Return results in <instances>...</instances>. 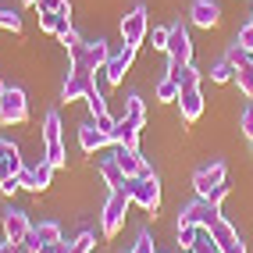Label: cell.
I'll list each match as a JSON object with an SVG mask.
<instances>
[{
	"label": "cell",
	"instance_id": "e575fe53",
	"mask_svg": "<svg viewBox=\"0 0 253 253\" xmlns=\"http://www.w3.org/2000/svg\"><path fill=\"white\" fill-rule=\"evenodd\" d=\"M36 7L40 11H57V14H68V18H72V4H68V0H40Z\"/></svg>",
	"mask_w": 253,
	"mask_h": 253
},
{
	"label": "cell",
	"instance_id": "7dc6e473",
	"mask_svg": "<svg viewBox=\"0 0 253 253\" xmlns=\"http://www.w3.org/2000/svg\"><path fill=\"white\" fill-rule=\"evenodd\" d=\"M250 146H253V139H250Z\"/></svg>",
	"mask_w": 253,
	"mask_h": 253
},
{
	"label": "cell",
	"instance_id": "7c38bea8",
	"mask_svg": "<svg viewBox=\"0 0 253 253\" xmlns=\"http://www.w3.org/2000/svg\"><path fill=\"white\" fill-rule=\"evenodd\" d=\"M114 161H118V168H122L128 178H146V175H154V171H150V164H146V157L139 154V150L118 146V150H114Z\"/></svg>",
	"mask_w": 253,
	"mask_h": 253
},
{
	"label": "cell",
	"instance_id": "f35d334b",
	"mask_svg": "<svg viewBox=\"0 0 253 253\" xmlns=\"http://www.w3.org/2000/svg\"><path fill=\"white\" fill-rule=\"evenodd\" d=\"M128 253H154V239H150V232H139V239L132 243Z\"/></svg>",
	"mask_w": 253,
	"mask_h": 253
},
{
	"label": "cell",
	"instance_id": "4dcf8cb0",
	"mask_svg": "<svg viewBox=\"0 0 253 253\" xmlns=\"http://www.w3.org/2000/svg\"><path fill=\"white\" fill-rule=\"evenodd\" d=\"M211 79H214V82H232V79H235V64H232V61H217L214 68H211Z\"/></svg>",
	"mask_w": 253,
	"mask_h": 253
},
{
	"label": "cell",
	"instance_id": "4fadbf2b",
	"mask_svg": "<svg viewBox=\"0 0 253 253\" xmlns=\"http://www.w3.org/2000/svg\"><path fill=\"white\" fill-rule=\"evenodd\" d=\"M211 235H214V243H217V250H221V253H246L239 232H235V225L228 221V217H221V221L211 228Z\"/></svg>",
	"mask_w": 253,
	"mask_h": 253
},
{
	"label": "cell",
	"instance_id": "b9f144b4",
	"mask_svg": "<svg viewBox=\"0 0 253 253\" xmlns=\"http://www.w3.org/2000/svg\"><path fill=\"white\" fill-rule=\"evenodd\" d=\"M0 189H4L7 196H14V193L22 189V182H18V178H4V182H0Z\"/></svg>",
	"mask_w": 253,
	"mask_h": 253
},
{
	"label": "cell",
	"instance_id": "74e56055",
	"mask_svg": "<svg viewBox=\"0 0 253 253\" xmlns=\"http://www.w3.org/2000/svg\"><path fill=\"white\" fill-rule=\"evenodd\" d=\"M235 43H239L246 54H253V22H246L243 29H239V36H235Z\"/></svg>",
	"mask_w": 253,
	"mask_h": 253
},
{
	"label": "cell",
	"instance_id": "3957f363",
	"mask_svg": "<svg viewBox=\"0 0 253 253\" xmlns=\"http://www.w3.org/2000/svg\"><path fill=\"white\" fill-rule=\"evenodd\" d=\"M221 207H217V204H211V200H193V204L189 207H182L178 211V221L175 225H196V228H214L217 221H221Z\"/></svg>",
	"mask_w": 253,
	"mask_h": 253
},
{
	"label": "cell",
	"instance_id": "5b68a950",
	"mask_svg": "<svg viewBox=\"0 0 253 253\" xmlns=\"http://www.w3.org/2000/svg\"><path fill=\"white\" fill-rule=\"evenodd\" d=\"M168 64L171 68H182V64H193V40L189 32H185V25H171L168 29Z\"/></svg>",
	"mask_w": 253,
	"mask_h": 253
},
{
	"label": "cell",
	"instance_id": "ee69618b",
	"mask_svg": "<svg viewBox=\"0 0 253 253\" xmlns=\"http://www.w3.org/2000/svg\"><path fill=\"white\" fill-rule=\"evenodd\" d=\"M0 253H18V246H14V243H7V239H4V243H0Z\"/></svg>",
	"mask_w": 253,
	"mask_h": 253
},
{
	"label": "cell",
	"instance_id": "5bb4252c",
	"mask_svg": "<svg viewBox=\"0 0 253 253\" xmlns=\"http://www.w3.org/2000/svg\"><path fill=\"white\" fill-rule=\"evenodd\" d=\"M189 22L196 29H214L221 22V7H217L214 0H193L189 4Z\"/></svg>",
	"mask_w": 253,
	"mask_h": 253
},
{
	"label": "cell",
	"instance_id": "1f68e13d",
	"mask_svg": "<svg viewBox=\"0 0 253 253\" xmlns=\"http://www.w3.org/2000/svg\"><path fill=\"white\" fill-rule=\"evenodd\" d=\"M86 107H89V114H93V118H96V114H104V111H107V100H104V93H100L96 86H93V89L86 93Z\"/></svg>",
	"mask_w": 253,
	"mask_h": 253
},
{
	"label": "cell",
	"instance_id": "484cf974",
	"mask_svg": "<svg viewBox=\"0 0 253 253\" xmlns=\"http://www.w3.org/2000/svg\"><path fill=\"white\" fill-rule=\"evenodd\" d=\"M154 93H157V100H161V104H175L182 89H178V82H175L171 75H164V79L157 82V89H154Z\"/></svg>",
	"mask_w": 253,
	"mask_h": 253
},
{
	"label": "cell",
	"instance_id": "e0dca14e",
	"mask_svg": "<svg viewBox=\"0 0 253 253\" xmlns=\"http://www.w3.org/2000/svg\"><path fill=\"white\" fill-rule=\"evenodd\" d=\"M175 104L182 111V122H196V118L204 114V93H200V86L196 89H182Z\"/></svg>",
	"mask_w": 253,
	"mask_h": 253
},
{
	"label": "cell",
	"instance_id": "c3c4849f",
	"mask_svg": "<svg viewBox=\"0 0 253 253\" xmlns=\"http://www.w3.org/2000/svg\"><path fill=\"white\" fill-rule=\"evenodd\" d=\"M40 253H43V250H40Z\"/></svg>",
	"mask_w": 253,
	"mask_h": 253
},
{
	"label": "cell",
	"instance_id": "44dd1931",
	"mask_svg": "<svg viewBox=\"0 0 253 253\" xmlns=\"http://www.w3.org/2000/svg\"><path fill=\"white\" fill-rule=\"evenodd\" d=\"M40 29L50 32V36H61V32L72 29V18L68 14H57V11H40Z\"/></svg>",
	"mask_w": 253,
	"mask_h": 253
},
{
	"label": "cell",
	"instance_id": "60d3db41",
	"mask_svg": "<svg viewBox=\"0 0 253 253\" xmlns=\"http://www.w3.org/2000/svg\"><path fill=\"white\" fill-rule=\"evenodd\" d=\"M150 40H154V50H168V29H154Z\"/></svg>",
	"mask_w": 253,
	"mask_h": 253
},
{
	"label": "cell",
	"instance_id": "52a82bcc",
	"mask_svg": "<svg viewBox=\"0 0 253 253\" xmlns=\"http://www.w3.org/2000/svg\"><path fill=\"white\" fill-rule=\"evenodd\" d=\"M225 164L221 161H211V164H204V168H200V171L193 175V189H196V196L200 200H207L214 189H217V185H225Z\"/></svg>",
	"mask_w": 253,
	"mask_h": 253
},
{
	"label": "cell",
	"instance_id": "9c48e42d",
	"mask_svg": "<svg viewBox=\"0 0 253 253\" xmlns=\"http://www.w3.org/2000/svg\"><path fill=\"white\" fill-rule=\"evenodd\" d=\"M136 50H139V46H128V43H125L118 54H111L107 68H104L107 86H122V82H125V75H128V68H132V57H136Z\"/></svg>",
	"mask_w": 253,
	"mask_h": 253
},
{
	"label": "cell",
	"instance_id": "8fae6325",
	"mask_svg": "<svg viewBox=\"0 0 253 253\" xmlns=\"http://www.w3.org/2000/svg\"><path fill=\"white\" fill-rule=\"evenodd\" d=\"M57 243H61V225H57V221H40V225H32L29 239H25V246H29L32 253H40V250H46V246H57Z\"/></svg>",
	"mask_w": 253,
	"mask_h": 253
},
{
	"label": "cell",
	"instance_id": "d6986e66",
	"mask_svg": "<svg viewBox=\"0 0 253 253\" xmlns=\"http://www.w3.org/2000/svg\"><path fill=\"white\" fill-rule=\"evenodd\" d=\"M100 178H104L107 182V189L111 193H118V189H125V171H122V168H118V161L114 157H104V161H100Z\"/></svg>",
	"mask_w": 253,
	"mask_h": 253
},
{
	"label": "cell",
	"instance_id": "83f0119b",
	"mask_svg": "<svg viewBox=\"0 0 253 253\" xmlns=\"http://www.w3.org/2000/svg\"><path fill=\"white\" fill-rule=\"evenodd\" d=\"M193 253H221V250H217V243H214V235H211V228H200V232H196Z\"/></svg>",
	"mask_w": 253,
	"mask_h": 253
},
{
	"label": "cell",
	"instance_id": "ba28073f",
	"mask_svg": "<svg viewBox=\"0 0 253 253\" xmlns=\"http://www.w3.org/2000/svg\"><path fill=\"white\" fill-rule=\"evenodd\" d=\"M96 86V79L89 68H72L68 79H64V86H61V100L64 104H72V100H86V93Z\"/></svg>",
	"mask_w": 253,
	"mask_h": 253
},
{
	"label": "cell",
	"instance_id": "2e32d148",
	"mask_svg": "<svg viewBox=\"0 0 253 253\" xmlns=\"http://www.w3.org/2000/svg\"><path fill=\"white\" fill-rule=\"evenodd\" d=\"M79 146L86 150V154H100L104 146H111V139L96 128V122L89 118V122H82V125H79Z\"/></svg>",
	"mask_w": 253,
	"mask_h": 253
},
{
	"label": "cell",
	"instance_id": "d6a6232c",
	"mask_svg": "<svg viewBox=\"0 0 253 253\" xmlns=\"http://www.w3.org/2000/svg\"><path fill=\"white\" fill-rule=\"evenodd\" d=\"M175 232H178V246L182 250H193V243H196V225H175Z\"/></svg>",
	"mask_w": 253,
	"mask_h": 253
},
{
	"label": "cell",
	"instance_id": "277c9868",
	"mask_svg": "<svg viewBox=\"0 0 253 253\" xmlns=\"http://www.w3.org/2000/svg\"><path fill=\"white\" fill-rule=\"evenodd\" d=\"M29 122V96L18 86H7L0 93V125H22Z\"/></svg>",
	"mask_w": 253,
	"mask_h": 253
},
{
	"label": "cell",
	"instance_id": "7402d4cb",
	"mask_svg": "<svg viewBox=\"0 0 253 253\" xmlns=\"http://www.w3.org/2000/svg\"><path fill=\"white\" fill-rule=\"evenodd\" d=\"M168 75L178 82V89H196L200 86V72L193 64H182V68H171V64H168Z\"/></svg>",
	"mask_w": 253,
	"mask_h": 253
},
{
	"label": "cell",
	"instance_id": "4316f807",
	"mask_svg": "<svg viewBox=\"0 0 253 253\" xmlns=\"http://www.w3.org/2000/svg\"><path fill=\"white\" fill-rule=\"evenodd\" d=\"M43 143H61V114L50 111L43 118Z\"/></svg>",
	"mask_w": 253,
	"mask_h": 253
},
{
	"label": "cell",
	"instance_id": "603a6c76",
	"mask_svg": "<svg viewBox=\"0 0 253 253\" xmlns=\"http://www.w3.org/2000/svg\"><path fill=\"white\" fill-rule=\"evenodd\" d=\"M125 118H128V122L136 125V128H143V125H146V104H143V96L132 93V96L125 100Z\"/></svg>",
	"mask_w": 253,
	"mask_h": 253
},
{
	"label": "cell",
	"instance_id": "cb8c5ba5",
	"mask_svg": "<svg viewBox=\"0 0 253 253\" xmlns=\"http://www.w3.org/2000/svg\"><path fill=\"white\" fill-rule=\"evenodd\" d=\"M232 82L239 86V93H243V96H250V100H253V57L243 64V68H235V79H232Z\"/></svg>",
	"mask_w": 253,
	"mask_h": 253
},
{
	"label": "cell",
	"instance_id": "f1b7e54d",
	"mask_svg": "<svg viewBox=\"0 0 253 253\" xmlns=\"http://www.w3.org/2000/svg\"><path fill=\"white\" fill-rule=\"evenodd\" d=\"M93 122H96V128H100V132H104V136H107V139L114 143V132H118V118H114L111 111H104V114H96Z\"/></svg>",
	"mask_w": 253,
	"mask_h": 253
},
{
	"label": "cell",
	"instance_id": "6da1fadb",
	"mask_svg": "<svg viewBox=\"0 0 253 253\" xmlns=\"http://www.w3.org/2000/svg\"><path fill=\"white\" fill-rule=\"evenodd\" d=\"M125 193L132 196V204L143 207L146 214H157V207H161V178H157V175L125 178Z\"/></svg>",
	"mask_w": 253,
	"mask_h": 253
},
{
	"label": "cell",
	"instance_id": "d4e9b609",
	"mask_svg": "<svg viewBox=\"0 0 253 253\" xmlns=\"http://www.w3.org/2000/svg\"><path fill=\"white\" fill-rule=\"evenodd\" d=\"M43 146H46V150H43V161L54 168V171L68 164V150H64V143H43Z\"/></svg>",
	"mask_w": 253,
	"mask_h": 253
},
{
	"label": "cell",
	"instance_id": "ffe728a7",
	"mask_svg": "<svg viewBox=\"0 0 253 253\" xmlns=\"http://www.w3.org/2000/svg\"><path fill=\"white\" fill-rule=\"evenodd\" d=\"M114 146L125 150H139V128L128 122V118H118V132H114Z\"/></svg>",
	"mask_w": 253,
	"mask_h": 253
},
{
	"label": "cell",
	"instance_id": "7a4b0ae2",
	"mask_svg": "<svg viewBox=\"0 0 253 253\" xmlns=\"http://www.w3.org/2000/svg\"><path fill=\"white\" fill-rule=\"evenodd\" d=\"M128 204H132V196H128L125 189H118V193H111V196H107L104 211H100V232H104L107 239H114V235L122 232L125 214H128Z\"/></svg>",
	"mask_w": 253,
	"mask_h": 253
},
{
	"label": "cell",
	"instance_id": "f6af8a7d",
	"mask_svg": "<svg viewBox=\"0 0 253 253\" xmlns=\"http://www.w3.org/2000/svg\"><path fill=\"white\" fill-rule=\"evenodd\" d=\"M22 4H25V7H36V4H40V0H22Z\"/></svg>",
	"mask_w": 253,
	"mask_h": 253
},
{
	"label": "cell",
	"instance_id": "7bdbcfd3",
	"mask_svg": "<svg viewBox=\"0 0 253 253\" xmlns=\"http://www.w3.org/2000/svg\"><path fill=\"white\" fill-rule=\"evenodd\" d=\"M225 196H228V185H217V189H214V193H211L207 200H211V204H217V207H221V200H225Z\"/></svg>",
	"mask_w": 253,
	"mask_h": 253
},
{
	"label": "cell",
	"instance_id": "8992f818",
	"mask_svg": "<svg viewBox=\"0 0 253 253\" xmlns=\"http://www.w3.org/2000/svg\"><path fill=\"white\" fill-rule=\"evenodd\" d=\"M122 40L128 43V46H143V40L150 36V18H146V7L143 4H136L128 14H122Z\"/></svg>",
	"mask_w": 253,
	"mask_h": 253
},
{
	"label": "cell",
	"instance_id": "bcb514c9",
	"mask_svg": "<svg viewBox=\"0 0 253 253\" xmlns=\"http://www.w3.org/2000/svg\"><path fill=\"white\" fill-rule=\"evenodd\" d=\"M4 89H7V82H4V79H0V93H4Z\"/></svg>",
	"mask_w": 253,
	"mask_h": 253
},
{
	"label": "cell",
	"instance_id": "836d02e7",
	"mask_svg": "<svg viewBox=\"0 0 253 253\" xmlns=\"http://www.w3.org/2000/svg\"><path fill=\"white\" fill-rule=\"evenodd\" d=\"M239 132H243L246 139H253V100L239 111Z\"/></svg>",
	"mask_w": 253,
	"mask_h": 253
},
{
	"label": "cell",
	"instance_id": "8d00e7d4",
	"mask_svg": "<svg viewBox=\"0 0 253 253\" xmlns=\"http://www.w3.org/2000/svg\"><path fill=\"white\" fill-rule=\"evenodd\" d=\"M72 246H75V253H93V246H96V235H93V232H79V239H75Z\"/></svg>",
	"mask_w": 253,
	"mask_h": 253
},
{
	"label": "cell",
	"instance_id": "9a60e30c",
	"mask_svg": "<svg viewBox=\"0 0 253 253\" xmlns=\"http://www.w3.org/2000/svg\"><path fill=\"white\" fill-rule=\"evenodd\" d=\"M50 178H54V168H50L46 161H40L36 168H22V175H18L22 189H29V193H43L50 185Z\"/></svg>",
	"mask_w": 253,
	"mask_h": 253
},
{
	"label": "cell",
	"instance_id": "f546056e",
	"mask_svg": "<svg viewBox=\"0 0 253 253\" xmlns=\"http://www.w3.org/2000/svg\"><path fill=\"white\" fill-rule=\"evenodd\" d=\"M0 29L7 32H22V14L11 11V7H0Z\"/></svg>",
	"mask_w": 253,
	"mask_h": 253
},
{
	"label": "cell",
	"instance_id": "30bf717a",
	"mask_svg": "<svg viewBox=\"0 0 253 253\" xmlns=\"http://www.w3.org/2000/svg\"><path fill=\"white\" fill-rule=\"evenodd\" d=\"M29 232H32L29 214H25V211L7 207V211H4V239H7V243H14V246H22V243L29 239Z\"/></svg>",
	"mask_w": 253,
	"mask_h": 253
},
{
	"label": "cell",
	"instance_id": "ac0fdd59",
	"mask_svg": "<svg viewBox=\"0 0 253 253\" xmlns=\"http://www.w3.org/2000/svg\"><path fill=\"white\" fill-rule=\"evenodd\" d=\"M107 61H111V46H107V40H93V43H86V68H89V72H104Z\"/></svg>",
	"mask_w": 253,
	"mask_h": 253
},
{
	"label": "cell",
	"instance_id": "ab89813d",
	"mask_svg": "<svg viewBox=\"0 0 253 253\" xmlns=\"http://www.w3.org/2000/svg\"><path fill=\"white\" fill-rule=\"evenodd\" d=\"M14 157H22L18 146H14L11 139H0V161H14Z\"/></svg>",
	"mask_w": 253,
	"mask_h": 253
},
{
	"label": "cell",
	"instance_id": "d590c367",
	"mask_svg": "<svg viewBox=\"0 0 253 253\" xmlns=\"http://www.w3.org/2000/svg\"><path fill=\"white\" fill-rule=\"evenodd\" d=\"M250 57H253V54H246V50H243L239 43H232V46H228V54H225V61H232L235 68H243V64H246Z\"/></svg>",
	"mask_w": 253,
	"mask_h": 253
}]
</instances>
